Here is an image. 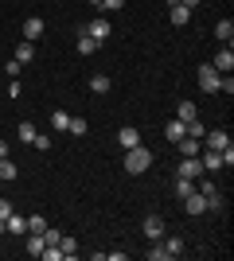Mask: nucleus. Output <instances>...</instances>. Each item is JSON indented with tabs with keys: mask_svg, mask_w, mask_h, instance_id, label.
Listing matches in <instances>:
<instances>
[{
	"mask_svg": "<svg viewBox=\"0 0 234 261\" xmlns=\"http://www.w3.org/2000/svg\"><path fill=\"white\" fill-rule=\"evenodd\" d=\"M125 172L129 175H145L148 168H152V152H148L145 144H137V148H125Z\"/></svg>",
	"mask_w": 234,
	"mask_h": 261,
	"instance_id": "1",
	"label": "nucleus"
},
{
	"mask_svg": "<svg viewBox=\"0 0 234 261\" xmlns=\"http://www.w3.org/2000/svg\"><path fill=\"white\" fill-rule=\"evenodd\" d=\"M78 32H82V35H90V39H94V43L101 47V43H106V39H110V35H113V28H110V20H106V16H98V20L82 23Z\"/></svg>",
	"mask_w": 234,
	"mask_h": 261,
	"instance_id": "2",
	"label": "nucleus"
},
{
	"mask_svg": "<svg viewBox=\"0 0 234 261\" xmlns=\"http://www.w3.org/2000/svg\"><path fill=\"white\" fill-rule=\"evenodd\" d=\"M43 32H47V23L39 20V16H28V20L20 23V35L28 39V43H39V39H43Z\"/></svg>",
	"mask_w": 234,
	"mask_h": 261,
	"instance_id": "3",
	"label": "nucleus"
},
{
	"mask_svg": "<svg viewBox=\"0 0 234 261\" xmlns=\"http://www.w3.org/2000/svg\"><path fill=\"white\" fill-rule=\"evenodd\" d=\"M176 175H184V179H199V175H207V172H203L199 156H184V160L176 164Z\"/></svg>",
	"mask_w": 234,
	"mask_h": 261,
	"instance_id": "4",
	"label": "nucleus"
},
{
	"mask_svg": "<svg viewBox=\"0 0 234 261\" xmlns=\"http://www.w3.org/2000/svg\"><path fill=\"white\" fill-rule=\"evenodd\" d=\"M219 78H223V74H219L211 63L199 66V86H203V94H219Z\"/></svg>",
	"mask_w": 234,
	"mask_h": 261,
	"instance_id": "5",
	"label": "nucleus"
},
{
	"mask_svg": "<svg viewBox=\"0 0 234 261\" xmlns=\"http://www.w3.org/2000/svg\"><path fill=\"white\" fill-rule=\"evenodd\" d=\"M203 144H207V148H215V152H223V148H230V133L211 129V133H203Z\"/></svg>",
	"mask_w": 234,
	"mask_h": 261,
	"instance_id": "6",
	"label": "nucleus"
},
{
	"mask_svg": "<svg viewBox=\"0 0 234 261\" xmlns=\"http://www.w3.org/2000/svg\"><path fill=\"white\" fill-rule=\"evenodd\" d=\"M141 230H145V238H148V242L164 238V218H160V215H148L145 222H141Z\"/></svg>",
	"mask_w": 234,
	"mask_h": 261,
	"instance_id": "7",
	"label": "nucleus"
},
{
	"mask_svg": "<svg viewBox=\"0 0 234 261\" xmlns=\"http://www.w3.org/2000/svg\"><path fill=\"white\" fill-rule=\"evenodd\" d=\"M184 211H188V218H199V215H207V199H203L199 191H191V195L184 199Z\"/></svg>",
	"mask_w": 234,
	"mask_h": 261,
	"instance_id": "8",
	"label": "nucleus"
},
{
	"mask_svg": "<svg viewBox=\"0 0 234 261\" xmlns=\"http://www.w3.org/2000/svg\"><path fill=\"white\" fill-rule=\"evenodd\" d=\"M117 144H121V148H137V144H141V129H137V125H121V129H117Z\"/></svg>",
	"mask_w": 234,
	"mask_h": 261,
	"instance_id": "9",
	"label": "nucleus"
},
{
	"mask_svg": "<svg viewBox=\"0 0 234 261\" xmlns=\"http://www.w3.org/2000/svg\"><path fill=\"white\" fill-rule=\"evenodd\" d=\"M211 66L219 70V74H230V70H234V51H230V47H223V51L211 59Z\"/></svg>",
	"mask_w": 234,
	"mask_h": 261,
	"instance_id": "10",
	"label": "nucleus"
},
{
	"mask_svg": "<svg viewBox=\"0 0 234 261\" xmlns=\"http://www.w3.org/2000/svg\"><path fill=\"white\" fill-rule=\"evenodd\" d=\"M215 39H219L223 47H230V39H234V20H230V16L215 23Z\"/></svg>",
	"mask_w": 234,
	"mask_h": 261,
	"instance_id": "11",
	"label": "nucleus"
},
{
	"mask_svg": "<svg viewBox=\"0 0 234 261\" xmlns=\"http://www.w3.org/2000/svg\"><path fill=\"white\" fill-rule=\"evenodd\" d=\"M168 16H172L176 28H184V23L191 20V8H188V4H168Z\"/></svg>",
	"mask_w": 234,
	"mask_h": 261,
	"instance_id": "12",
	"label": "nucleus"
},
{
	"mask_svg": "<svg viewBox=\"0 0 234 261\" xmlns=\"http://www.w3.org/2000/svg\"><path fill=\"white\" fill-rule=\"evenodd\" d=\"M176 117L184 121V125H188V121H199V109H195V101H188V98H184V101L176 106Z\"/></svg>",
	"mask_w": 234,
	"mask_h": 261,
	"instance_id": "13",
	"label": "nucleus"
},
{
	"mask_svg": "<svg viewBox=\"0 0 234 261\" xmlns=\"http://www.w3.org/2000/svg\"><path fill=\"white\" fill-rule=\"evenodd\" d=\"M160 246H164V257H179V253H184V238H176V234L160 238Z\"/></svg>",
	"mask_w": 234,
	"mask_h": 261,
	"instance_id": "14",
	"label": "nucleus"
},
{
	"mask_svg": "<svg viewBox=\"0 0 234 261\" xmlns=\"http://www.w3.org/2000/svg\"><path fill=\"white\" fill-rule=\"evenodd\" d=\"M0 179H4V184H12V179H20V168H16V160H8V156H0Z\"/></svg>",
	"mask_w": 234,
	"mask_h": 261,
	"instance_id": "15",
	"label": "nucleus"
},
{
	"mask_svg": "<svg viewBox=\"0 0 234 261\" xmlns=\"http://www.w3.org/2000/svg\"><path fill=\"white\" fill-rule=\"evenodd\" d=\"M4 222H8V234H16V238H28V218H20V215H8Z\"/></svg>",
	"mask_w": 234,
	"mask_h": 261,
	"instance_id": "16",
	"label": "nucleus"
},
{
	"mask_svg": "<svg viewBox=\"0 0 234 261\" xmlns=\"http://www.w3.org/2000/svg\"><path fill=\"white\" fill-rule=\"evenodd\" d=\"M67 125H70V113H67V109H51V129H55V133H67Z\"/></svg>",
	"mask_w": 234,
	"mask_h": 261,
	"instance_id": "17",
	"label": "nucleus"
},
{
	"mask_svg": "<svg viewBox=\"0 0 234 261\" xmlns=\"http://www.w3.org/2000/svg\"><path fill=\"white\" fill-rule=\"evenodd\" d=\"M184 133H188V125H184V121H179V117H172V121H168V125H164V137H168V141H179Z\"/></svg>",
	"mask_w": 234,
	"mask_h": 261,
	"instance_id": "18",
	"label": "nucleus"
},
{
	"mask_svg": "<svg viewBox=\"0 0 234 261\" xmlns=\"http://www.w3.org/2000/svg\"><path fill=\"white\" fill-rule=\"evenodd\" d=\"M176 148H179V156H199V141L195 137H179Z\"/></svg>",
	"mask_w": 234,
	"mask_h": 261,
	"instance_id": "19",
	"label": "nucleus"
},
{
	"mask_svg": "<svg viewBox=\"0 0 234 261\" xmlns=\"http://www.w3.org/2000/svg\"><path fill=\"white\" fill-rule=\"evenodd\" d=\"M172 191H176V199H188L191 191H195V179H184V175H176V184H172Z\"/></svg>",
	"mask_w": 234,
	"mask_h": 261,
	"instance_id": "20",
	"label": "nucleus"
},
{
	"mask_svg": "<svg viewBox=\"0 0 234 261\" xmlns=\"http://www.w3.org/2000/svg\"><path fill=\"white\" fill-rule=\"evenodd\" d=\"M32 59H35V43L20 39V43H16V63H32Z\"/></svg>",
	"mask_w": 234,
	"mask_h": 261,
	"instance_id": "21",
	"label": "nucleus"
},
{
	"mask_svg": "<svg viewBox=\"0 0 234 261\" xmlns=\"http://www.w3.org/2000/svg\"><path fill=\"white\" fill-rule=\"evenodd\" d=\"M59 250H63V261H70L78 253V242H74V234H63L59 238Z\"/></svg>",
	"mask_w": 234,
	"mask_h": 261,
	"instance_id": "22",
	"label": "nucleus"
},
{
	"mask_svg": "<svg viewBox=\"0 0 234 261\" xmlns=\"http://www.w3.org/2000/svg\"><path fill=\"white\" fill-rule=\"evenodd\" d=\"M35 133H39V129H35V121H20V129H16V137H20L23 144H32V141H35Z\"/></svg>",
	"mask_w": 234,
	"mask_h": 261,
	"instance_id": "23",
	"label": "nucleus"
},
{
	"mask_svg": "<svg viewBox=\"0 0 234 261\" xmlns=\"http://www.w3.org/2000/svg\"><path fill=\"white\" fill-rule=\"evenodd\" d=\"M86 129H90V121H86V117H70V125H67L70 137H86Z\"/></svg>",
	"mask_w": 234,
	"mask_h": 261,
	"instance_id": "24",
	"label": "nucleus"
},
{
	"mask_svg": "<svg viewBox=\"0 0 234 261\" xmlns=\"http://www.w3.org/2000/svg\"><path fill=\"white\" fill-rule=\"evenodd\" d=\"M35 148H39V152H51V148H55V137H51V133H35Z\"/></svg>",
	"mask_w": 234,
	"mask_h": 261,
	"instance_id": "25",
	"label": "nucleus"
},
{
	"mask_svg": "<svg viewBox=\"0 0 234 261\" xmlns=\"http://www.w3.org/2000/svg\"><path fill=\"white\" fill-rule=\"evenodd\" d=\"M110 86H113V82L106 74H94V78H90V90H94V94H110Z\"/></svg>",
	"mask_w": 234,
	"mask_h": 261,
	"instance_id": "26",
	"label": "nucleus"
},
{
	"mask_svg": "<svg viewBox=\"0 0 234 261\" xmlns=\"http://www.w3.org/2000/svg\"><path fill=\"white\" fill-rule=\"evenodd\" d=\"M94 51H98V43H94L90 35H82V32H78V55H94Z\"/></svg>",
	"mask_w": 234,
	"mask_h": 261,
	"instance_id": "27",
	"label": "nucleus"
},
{
	"mask_svg": "<svg viewBox=\"0 0 234 261\" xmlns=\"http://www.w3.org/2000/svg\"><path fill=\"white\" fill-rule=\"evenodd\" d=\"M47 230V218H39V215H28V234H43Z\"/></svg>",
	"mask_w": 234,
	"mask_h": 261,
	"instance_id": "28",
	"label": "nucleus"
},
{
	"mask_svg": "<svg viewBox=\"0 0 234 261\" xmlns=\"http://www.w3.org/2000/svg\"><path fill=\"white\" fill-rule=\"evenodd\" d=\"M125 8V0H101L98 4V12H121Z\"/></svg>",
	"mask_w": 234,
	"mask_h": 261,
	"instance_id": "29",
	"label": "nucleus"
},
{
	"mask_svg": "<svg viewBox=\"0 0 234 261\" xmlns=\"http://www.w3.org/2000/svg\"><path fill=\"white\" fill-rule=\"evenodd\" d=\"M59 238H63V234H59L55 226H47V230H43V242H47V246H59Z\"/></svg>",
	"mask_w": 234,
	"mask_h": 261,
	"instance_id": "30",
	"label": "nucleus"
},
{
	"mask_svg": "<svg viewBox=\"0 0 234 261\" xmlns=\"http://www.w3.org/2000/svg\"><path fill=\"white\" fill-rule=\"evenodd\" d=\"M148 257H152V261H168V257H164V246H160V238L152 242V250H148Z\"/></svg>",
	"mask_w": 234,
	"mask_h": 261,
	"instance_id": "31",
	"label": "nucleus"
},
{
	"mask_svg": "<svg viewBox=\"0 0 234 261\" xmlns=\"http://www.w3.org/2000/svg\"><path fill=\"white\" fill-rule=\"evenodd\" d=\"M4 70H8V78H20V70H23V63H16V59H12V63H4Z\"/></svg>",
	"mask_w": 234,
	"mask_h": 261,
	"instance_id": "32",
	"label": "nucleus"
},
{
	"mask_svg": "<svg viewBox=\"0 0 234 261\" xmlns=\"http://www.w3.org/2000/svg\"><path fill=\"white\" fill-rule=\"evenodd\" d=\"M20 94H23V86L16 82V78H12V82H8V98H20Z\"/></svg>",
	"mask_w": 234,
	"mask_h": 261,
	"instance_id": "33",
	"label": "nucleus"
},
{
	"mask_svg": "<svg viewBox=\"0 0 234 261\" xmlns=\"http://www.w3.org/2000/svg\"><path fill=\"white\" fill-rule=\"evenodd\" d=\"M125 257H129L125 250H110V253H106V261H125Z\"/></svg>",
	"mask_w": 234,
	"mask_h": 261,
	"instance_id": "34",
	"label": "nucleus"
},
{
	"mask_svg": "<svg viewBox=\"0 0 234 261\" xmlns=\"http://www.w3.org/2000/svg\"><path fill=\"white\" fill-rule=\"evenodd\" d=\"M8 215H12V203H8L4 195H0V218H8Z\"/></svg>",
	"mask_w": 234,
	"mask_h": 261,
	"instance_id": "35",
	"label": "nucleus"
},
{
	"mask_svg": "<svg viewBox=\"0 0 234 261\" xmlns=\"http://www.w3.org/2000/svg\"><path fill=\"white\" fill-rule=\"evenodd\" d=\"M179 4H188V8H199L203 0H179Z\"/></svg>",
	"mask_w": 234,
	"mask_h": 261,
	"instance_id": "36",
	"label": "nucleus"
},
{
	"mask_svg": "<svg viewBox=\"0 0 234 261\" xmlns=\"http://www.w3.org/2000/svg\"><path fill=\"white\" fill-rule=\"evenodd\" d=\"M0 156H8V141H0Z\"/></svg>",
	"mask_w": 234,
	"mask_h": 261,
	"instance_id": "37",
	"label": "nucleus"
},
{
	"mask_svg": "<svg viewBox=\"0 0 234 261\" xmlns=\"http://www.w3.org/2000/svg\"><path fill=\"white\" fill-rule=\"evenodd\" d=\"M86 4H94V8H98V4H101V0H86Z\"/></svg>",
	"mask_w": 234,
	"mask_h": 261,
	"instance_id": "38",
	"label": "nucleus"
},
{
	"mask_svg": "<svg viewBox=\"0 0 234 261\" xmlns=\"http://www.w3.org/2000/svg\"><path fill=\"white\" fill-rule=\"evenodd\" d=\"M4 187H8V184H4V179H0V195H4Z\"/></svg>",
	"mask_w": 234,
	"mask_h": 261,
	"instance_id": "39",
	"label": "nucleus"
},
{
	"mask_svg": "<svg viewBox=\"0 0 234 261\" xmlns=\"http://www.w3.org/2000/svg\"><path fill=\"white\" fill-rule=\"evenodd\" d=\"M168 4H179V0H168Z\"/></svg>",
	"mask_w": 234,
	"mask_h": 261,
	"instance_id": "40",
	"label": "nucleus"
}]
</instances>
